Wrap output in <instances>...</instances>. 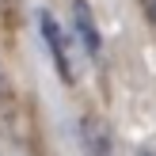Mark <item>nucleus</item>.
Returning a JSON list of instances; mask_svg holds the SVG:
<instances>
[{
    "mask_svg": "<svg viewBox=\"0 0 156 156\" xmlns=\"http://www.w3.org/2000/svg\"><path fill=\"white\" fill-rule=\"evenodd\" d=\"M145 15H149V23H152V30H156V0H145Z\"/></svg>",
    "mask_w": 156,
    "mask_h": 156,
    "instance_id": "4",
    "label": "nucleus"
},
{
    "mask_svg": "<svg viewBox=\"0 0 156 156\" xmlns=\"http://www.w3.org/2000/svg\"><path fill=\"white\" fill-rule=\"evenodd\" d=\"M80 141H84V152L88 156H118L114 152V141H111V129L99 118H84L80 122Z\"/></svg>",
    "mask_w": 156,
    "mask_h": 156,
    "instance_id": "3",
    "label": "nucleus"
},
{
    "mask_svg": "<svg viewBox=\"0 0 156 156\" xmlns=\"http://www.w3.org/2000/svg\"><path fill=\"white\" fill-rule=\"evenodd\" d=\"M73 27H76V34H80V46L91 53V57H99L103 38H99V27H95V19H91L88 0H73Z\"/></svg>",
    "mask_w": 156,
    "mask_h": 156,
    "instance_id": "2",
    "label": "nucleus"
},
{
    "mask_svg": "<svg viewBox=\"0 0 156 156\" xmlns=\"http://www.w3.org/2000/svg\"><path fill=\"white\" fill-rule=\"evenodd\" d=\"M141 156H152V152H141Z\"/></svg>",
    "mask_w": 156,
    "mask_h": 156,
    "instance_id": "6",
    "label": "nucleus"
},
{
    "mask_svg": "<svg viewBox=\"0 0 156 156\" xmlns=\"http://www.w3.org/2000/svg\"><path fill=\"white\" fill-rule=\"evenodd\" d=\"M4 91H8V84H4V73H0V99H4Z\"/></svg>",
    "mask_w": 156,
    "mask_h": 156,
    "instance_id": "5",
    "label": "nucleus"
},
{
    "mask_svg": "<svg viewBox=\"0 0 156 156\" xmlns=\"http://www.w3.org/2000/svg\"><path fill=\"white\" fill-rule=\"evenodd\" d=\"M38 27H42V42H46V50H50V57H53L57 76H61L65 84H76L73 53H69V42H65V30H61V23L53 19L50 12H42V15H38Z\"/></svg>",
    "mask_w": 156,
    "mask_h": 156,
    "instance_id": "1",
    "label": "nucleus"
}]
</instances>
